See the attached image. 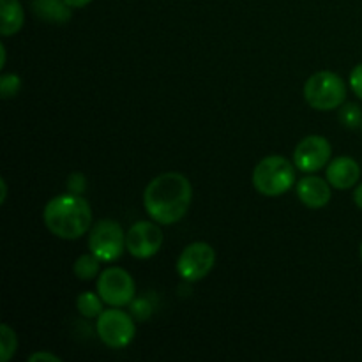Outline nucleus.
<instances>
[{"instance_id":"nucleus-1","label":"nucleus","mask_w":362,"mask_h":362,"mask_svg":"<svg viewBox=\"0 0 362 362\" xmlns=\"http://www.w3.org/2000/svg\"><path fill=\"white\" fill-rule=\"evenodd\" d=\"M193 200V187L187 177L166 172L148 182L144 193V205L152 221L173 225L186 216Z\"/></svg>"},{"instance_id":"nucleus-2","label":"nucleus","mask_w":362,"mask_h":362,"mask_svg":"<svg viewBox=\"0 0 362 362\" xmlns=\"http://www.w3.org/2000/svg\"><path fill=\"white\" fill-rule=\"evenodd\" d=\"M42 219L53 235L64 240H76L90 230L92 209L81 194H59L46 204Z\"/></svg>"},{"instance_id":"nucleus-3","label":"nucleus","mask_w":362,"mask_h":362,"mask_svg":"<svg viewBox=\"0 0 362 362\" xmlns=\"http://www.w3.org/2000/svg\"><path fill=\"white\" fill-rule=\"evenodd\" d=\"M296 184V165L283 156H267L253 170V186L264 197H281Z\"/></svg>"},{"instance_id":"nucleus-4","label":"nucleus","mask_w":362,"mask_h":362,"mask_svg":"<svg viewBox=\"0 0 362 362\" xmlns=\"http://www.w3.org/2000/svg\"><path fill=\"white\" fill-rule=\"evenodd\" d=\"M304 99L311 108L331 112L345 105L346 85L332 71H318L304 83Z\"/></svg>"},{"instance_id":"nucleus-5","label":"nucleus","mask_w":362,"mask_h":362,"mask_svg":"<svg viewBox=\"0 0 362 362\" xmlns=\"http://www.w3.org/2000/svg\"><path fill=\"white\" fill-rule=\"evenodd\" d=\"M88 250L103 262H115L122 257L126 247V232L120 223L113 219H101L88 233Z\"/></svg>"},{"instance_id":"nucleus-6","label":"nucleus","mask_w":362,"mask_h":362,"mask_svg":"<svg viewBox=\"0 0 362 362\" xmlns=\"http://www.w3.org/2000/svg\"><path fill=\"white\" fill-rule=\"evenodd\" d=\"M131 317L133 315H127L119 308L103 311L95 322L99 339L110 349H126L136 334V325Z\"/></svg>"},{"instance_id":"nucleus-7","label":"nucleus","mask_w":362,"mask_h":362,"mask_svg":"<svg viewBox=\"0 0 362 362\" xmlns=\"http://www.w3.org/2000/svg\"><path fill=\"white\" fill-rule=\"evenodd\" d=\"M98 293L105 304L112 308L129 306L131 300L136 293L134 279L126 269L122 267H108L99 274L98 279Z\"/></svg>"},{"instance_id":"nucleus-8","label":"nucleus","mask_w":362,"mask_h":362,"mask_svg":"<svg viewBox=\"0 0 362 362\" xmlns=\"http://www.w3.org/2000/svg\"><path fill=\"white\" fill-rule=\"evenodd\" d=\"M216 251L207 243H193L180 253L177 260V272L184 281H200L214 269Z\"/></svg>"},{"instance_id":"nucleus-9","label":"nucleus","mask_w":362,"mask_h":362,"mask_svg":"<svg viewBox=\"0 0 362 362\" xmlns=\"http://www.w3.org/2000/svg\"><path fill=\"white\" fill-rule=\"evenodd\" d=\"M332 147L327 138L311 134L300 140L293 151V165L304 173H315L331 161Z\"/></svg>"},{"instance_id":"nucleus-10","label":"nucleus","mask_w":362,"mask_h":362,"mask_svg":"<svg viewBox=\"0 0 362 362\" xmlns=\"http://www.w3.org/2000/svg\"><path fill=\"white\" fill-rule=\"evenodd\" d=\"M158 225L159 223L138 221L127 230L126 247L131 257L145 260V258L154 257L161 250L163 232Z\"/></svg>"},{"instance_id":"nucleus-11","label":"nucleus","mask_w":362,"mask_h":362,"mask_svg":"<svg viewBox=\"0 0 362 362\" xmlns=\"http://www.w3.org/2000/svg\"><path fill=\"white\" fill-rule=\"evenodd\" d=\"M325 179L329 180L336 189H350L356 186L361 179V166L359 163L349 156H341L331 161L325 170Z\"/></svg>"},{"instance_id":"nucleus-12","label":"nucleus","mask_w":362,"mask_h":362,"mask_svg":"<svg viewBox=\"0 0 362 362\" xmlns=\"http://www.w3.org/2000/svg\"><path fill=\"white\" fill-rule=\"evenodd\" d=\"M297 197L306 207L322 209L331 202V184L322 177L308 175L297 182Z\"/></svg>"},{"instance_id":"nucleus-13","label":"nucleus","mask_w":362,"mask_h":362,"mask_svg":"<svg viewBox=\"0 0 362 362\" xmlns=\"http://www.w3.org/2000/svg\"><path fill=\"white\" fill-rule=\"evenodd\" d=\"M32 11L39 20L53 25H64L71 20V6L66 0H34Z\"/></svg>"},{"instance_id":"nucleus-14","label":"nucleus","mask_w":362,"mask_h":362,"mask_svg":"<svg viewBox=\"0 0 362 362\" xmlns=\"http://www.w3.org/2000/svg\"><path fill=\"white\" fill-rule=\"evenodd\" d=\"M25 21L23 7L18 0H0V32L2 35H14L21 30Z\"/></svg>"},{"instance_id":"nucleus-15","label":"nucleus","mask_w":362,"mask_h":362,"mask_svg":"<svg viewBox=\"0 0 362 362\" xmlns=\"http://www.w3.org/2000/svg\"><path fill=\"white\" fill-rule=\"evenodd\" d=\"M101 258L95 257L94 253H87L78 257V260L74 262V276H76L80 281H90V279L98 278L99 269H101Z\"/></svg>"},{"instance_id":"nucleus-16","label":"nucleus","mask_w":362,"mask_h":362,"mask_svg":"<svg viewBox=\"0 0 362 362\" xmlns=\"http://www.w3.org/2000/svg\"><path fill=\"white\" fill-rule=\"evenodd\" d=\"M103 303L99 293L94 292H83L78 296L76 299V308L80 311L81 317L85 318H98L103 313Z\"/></svg>"},{"instance_id":"nucleus-17","label":"nucleus","mask_w":362,"mask_h":362,"mask_svg":"<svg viewBox=\"0 0 362 362\" xmlns=\"http://www.w3.org/2000/svg\"><path fill=\"white\" fill-rule=\"evenodd\" d=\"M18 338L14 329H11L7 324L0 325V361L9 362L11 357L16 354Z\"/></svg>"},{"instance_id":"nucleus-18","label":"nucleus","mask_w":362,"mask_h":362,"mask_svg":"<svg viewBox=\"0 0 362 362\" xmlns=\"http://www.w3.org/2000/svg\"><path fill=\"white\" fill-rule=\"evenodd\" d=\"M339 120L343 122V126L350 127V129H356V127L362 126V110L359 105H354V103H346L339 110Z\"/></svg>"},{"instance_id":"nucleus-19","label":"nucleus","mask_w":362,"mask_h":362,"mask_svg":"<svg viewBox=\"0 0 362 362\" xmlns=\"http://www.w3.org/2000/svg\"><path fill=\"white\" fill-rule=\"evenodd\" d=\"M20 88H21V80L18 74L9 73L0 76V98L2 99L16 98Z\"/></svg>"},{"instance_id":"nucleus-20","label":"nucleus","mask_w":362,"mask_h":362,"mask_svg":"<svg viewBox=\"0 0 362 362\" xmlns=\"http://www.w3.org/2000/svg\"><path fill=\"white\" fill-rule=\"evenodd\" d=\"M129 311L131 315H133L134 318H136L138 322H145L151 318L152 311H154V308H152V304L148 303L145 297H140V299H133L129 304Z\"/></svg>"},{"instance_id":"nucleus-21","label":"nucleus","mask_w":362,"mask_h":362,"mask_svg":"<svg viewBox=\"0 0 362 362\" xmlns=\"http://www.w3.org/2000/svg\"><path fill=\"white\" fill-rule=\"evenodd\" d=\"M85 187H87V179H85L83 173L76 172L67 177V193L81 194L85 191Z\"/></svg>"},{"instance_id":"nucleus-22","label":"nucleus","mask_w":362,"mask_h":362,"mask_svg":"<svg viewBox=\"0 0 362 362\" xmlns=\"http://www.w3.org/2000/svg\"><path fill=\"white\" fill-rule=\"evenodd\" d=\"M350 87H352L354 94L362 99V64H357L350 73Z\"/></svg>"},{"instance_id":"nucleus-23","label":"nucleus","mask_w":362,"mask_h":362,"mask_svg":"<svg viewBox=\"0 0 362 362\" xmlns=\"http://www.w3.org/2000/svg\"><path fill=\"white\" fill-rule=\"evenodd\" d=\"M37 361H48V362H60L59 356L55 354H49V352H35L28 357V362H37Z\"/></svg>"},{"instance_id":"nucleus-24","label":"nucleus","mask_w":362,"mask_h":362,"mask_svg":"<svg viewBox=\"0 0 362 362\" xmlns=\"http://www.w3.org/2000/svg\"><path fill=\"white\" fill-rule=\"evenodd\" d=\"M354 202H356L357 207L362 211V184H359V186L356 187V191H354Z\"/></svg>"},{"instance_id":"nucleus-25","label":"nucleus","mask_w":362,"mask_h":362,"mask_svg":"<svg viewBox=\"0 0 362 362\" xmlns=\"http://www.w3.org/2000/svg\"><path fill=\"white\" fill-rule=\"evenodd\" d=\"M71 7H85L92 2V0H66Z\"/></svg>"},{"instance_id":"nucleus-26","label":"nucleus","mask_w":362,"mask_h":362,"mask_svg":"<svg viewBox=\"0 0 362 362\" xmlns=\"http://www.w3.org/2000/svg\"><path fill=\"white\" fill-rule=\"evenodd\" d=\"M0 187H2V194H0V204H4V202H6V197H7V182H6V179H0Z\"/></svg>"},{"instance_id":"nucleus-27","label":"nucleus","mask_w":362,"mask_h":362,"mask_svg":"<svg viewBox=\"0 0 362 362\" xmlns=\"http://www.w3.org/2000/svg\"><path fill=\"white\" fill-rule=\"evenodd\" d=\"M0 55H2V62H0V67H6L7 53H6V46H4V45H0Z\"/></svg>"},{"instance_id":"nucleus-28","label":"nucleus","mask_w":362,"mask_h":362,"mask_svg":"<svg viewBox=\"0 0 362 362\" xmlns=\"http://www.w3.org/2000/svg\"><path fill=\"white\" fill-rule=\"evenodd\" d=\"M359 255H361V262H362V243H361V250H359Z\"/></svg>"},{"instance_id":"nucleus-29","label":"nucleus","mask_w":362,"mask_h":362,"mask_svg":"<svg viewBox=\"0 0 362 362\" xmlns=\"http://www.w3.org/2000/svg\"><path fill=\"white\" fill-rule=\"evenodd\" d=\"M361 127H362V126H361Z\"/></svg>"}]
</instances>
